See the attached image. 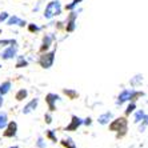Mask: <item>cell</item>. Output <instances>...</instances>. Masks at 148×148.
I'll return each mask as SVG.
<instances>
[{
  "label": "cell",
  "mask_w": 148,
  "mask_h": 148,
  "mask_svg": "<svg viewBox=\"0 0 148 148\" xmlns=\"http://www.w3.org/2000/svg\"><path fill=\"white\" fill-rule=\"evenodd\" d=\"M60 11H62V7H60V3H59L58 0H56V1H51V3L45 7L44 17L51 19V17H53V16L60 14Z\"/></svg>",
  "instance_id": "cell-1"
},
{
  "label": "cell",
  "mask_w": 148,
  "mask_h": 148,
  "mask_svg": "<svg viewBox=\"0 0 148 148\" xmlns=\"http://www.w3.org/2000/svg\"><path fill=\"white\" fill-rule=\"evenodd\" d=\"M139 95H141L140 92H138V91L135 90H124L121 91V93L117 96V104H123L124 101H127V100H132L135 99L136 96H139Z\"/></svg>",
  "instance_id": "cell-2"
},
{
  "label": "cell",
  "mask_w": 148,
  "mask_h": 148,
  "mask_svg": "<svg viewBox=\"0 0 148 148\" xmlns=\"http://www.w3.org/2000/svg\"><path fill=\"white\" fill-rule=\"evenodd\" d=\"M53 60H55V52H48V53H44V55H41L40 59H39V63H40V66L43 68L48 69L52 67L53 64Z\"/></svg>",
  "instance_id": "cell-3"
},
{
  "label": "cell",
  "mask_w": 148,
  "mask_h": 148,
  "mask_svg": "<svg viewBox=\"0 0 148 148\" xmlns=\"http://www.w3.org/2000/svg\"><path fill=\"white\" fill-rule=\"evenodd\" d=\"M110 130L111 131H115V132L121 131L124 134V132L127 131V120H125L124 117H119V119L114 120L110 124Z\"/></svg>",
  "instance_id": "cell-4"
},
{
  "label": "cell",
  "mask_w": 148,
  "mask_h": 148,
  "mask_svg": "<svg viewBox=\"0 0 148 148\" xmlns=\"http://www.w3.org/2000/svg\"><path fill=\"white\" fill-rule=\"evenodd\" d=\"M16 52H17V45L16 44H11V47H8L7 49H4L1 52V59L4 60H10V59H14L16 56Z\"/></svg>",
  "instance_id": "cell-5"
},
{
  "label": "cell",
  "mask_w": 148,
  "mask_h": 148,
  "mask_svg": "<svg viewBox=\"0 0 148 148\" xmlns=\"http://www.w3.org/2000/svg\"><path fill=\"white\" fill-rule=\"evenodd\" d=\"M17 132V124L15 121H10V123L5 125V131H4V136L5 138H14Z\"/></svg>",
  "instance_id": "cell-6"
},
{
  "label": "cell",
  "mask_w": 148,
  "mask_h": 148,
  "mask_svg": "<svg viewBox=\"0 0 148 148\" xmlns=\"http://www.w3.org/2000/svg\"><path fill=\"white\" fill-rule=\"evenodd\" d=\"M82 124H83V120H82V119L73 115V116H72V120H71V123L67 125L66 131H76V130H77V128H79Z\"/></svg>",
  "instance_id": "cell-7"
},
{
  "label": "cell",
  "mask_w": 148,
  "mask_h": 148,
  "mask_svg": "<svg viewBox=\"0 0 148 148\" xmlns=\"http://www.w3.org/2000/svg\"><path fill=\"white\" fill-rule=\"evenodd\" d=\"M60 100V97L56 95V93H48L47 97H45V101L48 103V107H49V111H55L56 107H55V103Z\"/></svg>",
  "instance_id": "cell-8"
},
{
  "label": "cell",
  "mask_w": 148,
  "mask_h": 148,
  "mask_svg": "<svg viewBox=\"0 0 148 148\" xmlns=\"http://www.w3.org/2000/svg\"><path fill=\"white\" fill-rule=\"evenodd\" d=\"M7 24H8V25H19V27H24L27 23H25L24 20L19 19L17 16H11L10 19L7 20Z\"/></svg>",
  "instance_id": "cell-9"
},
{
  "label": "cell",
  "mask_w": 148,
  "mask_h": 148,
  "mask_svg": "<svg viewBox=\"0 0 148 148\" xmlns=\"http://www.w3.org/2000/svg\"><path fill=\"white\" fill-rule=\"evenodd\" d=\"M38 104H39V99H34V100H31L29 103L25 106L24 108H23V114H29V112H32V111L35 110V108L38 107Z\"/></svg>",
  "instance_id": "cell-10"
},
{
  "label": "cell",
  "mask_w": 148,
  "mask_h": 148,
  "mask_svg": "<svg viewBox=\"0 0 148 148\" xmlns=\"http://www.w3.org/2000/svg\"><path fill=\"white\" fill-rule=\"evenodd\" d=\"M11 87H12V84H11V82H4L0 84V95H5V93L10 92Z\"/></svg>",
  "instance_id": "cell-11"
},
{
  "label": "cell",
  "mask_w": 148,
  "mask_h": 148,
  "mask_svg": "<svg viewBox=\"0 0 148 148\" xmlns=\"http://www.w3.org/2000/svg\"><path fill=\"white\" fill-rule=\"evenodd\" d=\"M111 119H112V112H106V114H103L101 116H99V123L104 125V124L110 123Z\"/></svg>",
  "instance_id": "cell-12"
},
{
  "label": "cell",
  "mask_w": 148,
  "mask_h": 148,
  "mask_svg": "<svg viewBox=\"0 0 148 148\" xmlns=\"http://www.w3.org/2000/svg\"><path fill=\"white\" fill-rule=\"evenodd\" d=\"M76 15H77V14L72 12V14H71V16H69L68 25H67V31H68V32H72L73 29H75V19H76Z\"/></svg>",
  "instance_id": "cell-13"
},
{
  "label": "cell",
  "mask_w": 148,
  "mask_h": 148,
  "mask_svg": "<svg viewBox=\"0 0 148 148\" xmlns=\"http://www.w3.org/2000/svg\"><path fill=\"white\" fill-rule=\"evenodd\" d=\"M8 124V117L5 112H0V130H4Z\"/></svg>",
  "instance_id": "cell-14"
},
{
  "label": "cell",
  "mask_w": 148,
  "mask_h": 148,
  "mask_svg": "<svg viewBox=\"0 0 148 148\" xmlns=\"http://www.w3.org/2000/svg\"><path fill=\"white\" fill-rule=\"evenodd\" d=\"M52 43V36H49V35H47L44 38V40H43V45H41V51H45V49L49 48V45H51Z\"/></svg>",
  "instance_id": "cell-15"
},
{
  "label": "cell",
  "mask_w": 148,
  "mask_h": 148,
  "mask_svg": "<svg viewBox=\"0 0 148 148\" xmlns=\"http://www.w3.org/2000/svg\"><path fill=\"white\" fill-rule=\"evenodd\" d=\"M62 144L64 145L66 148H76L75 141H73L72 139H69V138H67V139H64V140H62Z\"/></svg>",
  "instance_id": "cell-16"
},
{
  "label": "cell",
  "mask_w": 148,
  "mask_h": 148,
  "mask_svg": "<svg viewBox=\"0 0 148 148\" xmlns=\"http://www.w3.org/2000/svg\"><path fill=\"white\" fill-rule=\"evenodd\" d=\"M27 95H28V92H27V90H20L19 92L16 93V100H19V101H21V100H24L25 97H27Z\"/></svg>",
  "instance_id": "cell-17"
},
{
  "label": "cell",
  "mask_w": 148,
  "mask_h": 148,
  "mask_svg": "<svg viewBox=\"0 0 148 148\" xmlns=\"http://www.w3.org/2000/svg\"><path fill=\"white\" fill-rule=\"evenodd\" d=\"M25 66H27V60L23 56H19L17 63H16V68H21V67H25Z\"/></svg>",
  "instance_id": "cell-18"
},
{
  "label": "cell",
  "mask_w": 148,
  "mask_h": 148,
  "mask_svg": "<svg viewBox=\"0 0 148 148\" xmlns=\"http://www.w3.org/2000/svg\"><path fill=\"white\" fill-rule=\"evenodd\" d=\"M144 112H143V111H138V112H136V115H135V123H140L141 121V119H143V117H144Z\"/></svg>",
  "instance_id": "cell-19"
},
{
  "label": "cell",
  "mask_w": 148,
  "mask_h": 148,
  "mask_svg": "<svg viewBox=\"0 0 148 148\" xmlns=\"http://www.w3.org/2000/svg\"><path fill=\"white\" fill-rule=\"evenodd\" d=\"M64 93L68 95L71 99H75V97L77 96V92H76V91H72V90H64Z\"/></svg>",
  "instance_id": "cell-20"
},
{
  "label": "cell",
  "mask_w": 148,
  "mask_h": 148,
  "mask_svg": "<svg viewBox=\"0 0 148 148\" xmlns=\"http://www.w3.org/2000/svg\"><path fill=\"white\" fill-rule=\"evenodd\" d=\"M8 44H16L15 40H0V47H7Z\"/></svg>",
  "instance_id": "cell-21"
},
{
  "label": "cell",
  "mask_w": 148,
  "mask_h": 148,
  "mask_svg": "<svg viewBox=\"0 0 148 148\" xmlns=\"http://www.w3.org/2000/svg\"><path fill=\"white\" fill-rule=\"evenodd\" d=\"M141 123H143V124H141L140 130H144V128L148 125V115H144V117L141 119Z\"/></svg>",
  "instance_id": "cell-22"
},
{
  "label": "cell",
  "mask_w": 148,
  "mask_h": 148,
  "mask_svg": "<svg viewBox=\"0 0 148 148\" xmlns=\"http://www.w3.org/2000/svg\"><path fill=\"white\" fill-rule=\"evenodd\" d=\"M80 1H82V0H73L72 3H71V4H68V5H67V10H72V8H75L76 5H77V4L80 3Z\"/></svg>",
  "instance_id": "cell-23"
},
{
  "label": "cell",
  "mask_w": 148,
  "mask_h": 148,
  "mask_svg": "<svg viewBox=\"0 0 148 148\" xmlns=\"http://www.w3.org/2000/svg\"><path fill=\"white\" fill-rule=\"evenodd\" d=\"M135 107H136V106H135V103H131V104H130V106H128V108H127V110H125V114H127V115H130V114H131V112H134V111H135Z\"/></svg>",
  "instance_id": "cell-24"
},
{
  "label": "cell",
  "mask_w": 148,
  "mask_h": 148,
  "mask_svg": "<svg viewBox=\"0 0 148 148\" xmlns=\"http://www.w3.org/2000/svg\"><path fill=\"white\" fill-rule=\"evenodd\" d=\"M47 136H48V138L51 139L52 141H58V139H56V136H55V134H53V131H48V132H47Z\"/></svg>",
  "instance_id": "cell-25"
},
{
  "label": "cell",
  "mask_w": 148,
  "mask_h": 148,
  "mask_svg": "<svg viewBox=\"0 0 148 148\" xmlns=\"http://www.w3.org/2000/svg\"><path fill=\"white\" fill-rule=\"evenodd\" d=\"M8 19V14L7 12H1V14H0V23H1V21H4V20H7Z\"/></svg>",
  "instance_id": "cell-26"
},
{
  "label": "cell",
  "mask_w": 148,
  "mask_h": 148,
  "mask_svg": "<svg viewBox=\"0 0 148 148\" xmlns=\"http://www.w3.org/2000/svg\"><path fill=\"white\" fill-rule=\"evenodd\" d=\"M28 28H29V31H31V32L39 31V27H38V25H34V24H29V25H28Z\"/></svg>",
  "instance_id": "cell-27"
},
{
  "label": "cell",
  "mask_w": 148,
  "mask_h": 148,
  "mask_svg": "<svg viewBox=\"0 0 148 148\" xmlns=\"http://www.w3.org/2000/svg\"><path fill=\"white\" fill-rule=\"evenodd\" d=\"M45 121H47L48 124H51V123H52V117H51V115H49V114L45 115Z\"/></svg>",
  "instance_id": "cell-28"
},
{
  "label": "cell",
  "mask_w": 148,
  "mask_h": 148,
  "mask_svg": "<svg viewBox=\"0 0 148 148\" xmlns=\"http://www.w3.org/2000/svg\"><path fill=\"white\" fill-rule=\"evenodd\" d=\"M83 123H84V124H87V125H90V124H91V119H90V117H88V119H86V121H83Z\"/></svg>",
  "instance_id": "cell-29"
},
{
  "label": "cell",
  "mask_w": 148,
  "mask_h": 148,
  "mask_svg": "<svg viewBox=\"0 0 148 148\" xmlns=\"http://www.w3.org/2000/svg\"><path fill=\"white\" fill-rule=\"evenodd\" d=\"M3 103H4V100H3V95H0V107L3 106Z\"/></svg>",
  "instance_id": "cell-30"
},
{
  "label": "cell",
  "mask_w": 148,
  "mask_h": 148,
  "mask_svg": "<svg viewBox=\"0 0 148 148\" xmlns=\"http://www.w3.org/2000/svg\"><path fill=\"white\" fill-rule=\"evenodd\" d=\"M10 148H19V147H16V145H15V147H10Z\"/></svg>",
  "instance_id": "cell-31"
},
{
  "label": "cell",
  "mask_w": 148,
  "mask_h": 148,
  "mask_svg": "<svg viewBox=\"0 0 148 148\" xmlns=\"http://www.w3.org/2000/svg\"><path fill=\"white\" fill-rule=\"evenodd\" d=\"M0 34H1V29H0Z\"/></svg>",
  "instance_id": "cell-32"
}]
</instances>
